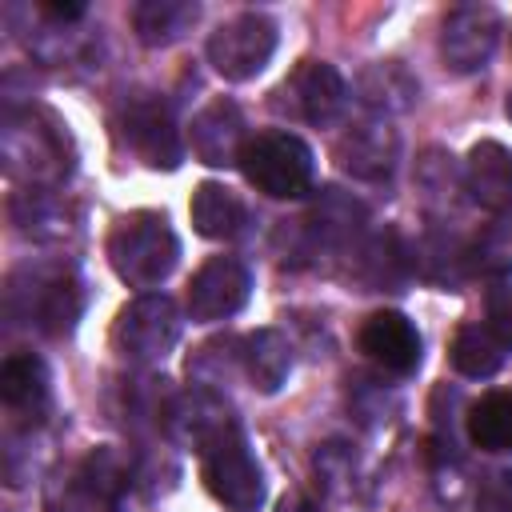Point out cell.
Segmentation results:
<instances>
[{"instance_id":"6da1fadb","label":"cell","mask_w":512,"mask_h":512,"mask_svg":"<svg viewBox=\"0 0 512 512\" xmlns=\"http://www.w3.org/2000/svg\"><path fill=\"white\" fill-rule=\"evenodd\" d=\"M104 256L128 288H156L172 276L180 260V240L164 212L140 208L112 224L104 240Z\"/></svg>"},{"instance_id":"7a4b0ae2","label":"cell","mask_w":512,"mask_h":512,"mask_svg":"<svg viewBox=\"0 0 512 512\" xmlns=\"http://www.w3.org/2000/svg\"><path fill=\"white\" fill-rule=\"evenodd\" d=\"M240 172L248 176V184L272 200H300L312 188L316 176V156L312 148L288 132V128H268L256 132L240 156Z\"/></svg>"},{"instance_id":"3957f363","label":"cell","mask_w":512,"mask_h":512,"mask_svg":"<svg viewBox=\"0 0 512 512\" xmlns=\"http://www.w3.org/2000/svg\"><path fill=\"white\" fill-rule=\"evenodd\" d=\"M112 128L124 140V148L148 168L172 172L184 160V140L172 120V108L156 92H128L112 112Z\"/></svg>"},{"instance_id":"277c9868","label":"cell","mask_w":512,"mask_h":512,"mask_svg":"<svg viewBox=\"0 0 512 512\" xmlns=\"http://www.w3.org/2000/svg\"><path fill=\"white\" fill-rule=\"evenodd\" d=\"M28 288L8 280V316L36 324L44 336H68L80 320L84 292L68 268H28Z\"/></svg>"},{"instance_id":"5b68a950","label":"cell","mask_w":512,"mask_h":512,"mask_svg":"<svg viewBox=\"0 0 512 512\" xmlns=\"http://www.w3.org/2000/svg\"><path fill=\"white\" fill-rule=\"evenodd\" d=\"M180 340V308L164 292H144L128 300L112 320V348L128 364H156Z\"/></svg>"},{"instance_id":"8992f818","label":"cell","mask_w":512,"mask_h":512,"mask_svg":"<svg viewBox=\"0 0 512 512\" xmlns=\"http://www.w3.org/2000/svg\"><path fill=\"white\" fill-rule=\"evenodd\" d=\"M4 160H8L12 176H28L32 184L64 180L72 172V148H68L64 124H56V120L40 124L32 108L24 116L8 112V120H4Z\"/></svg>"},{"instance_id":"52a82bcc","label":"cell","mask_w":512,"mask_h":512,"mask_svg":"<svg viewBox=\"0 0 512 512\" xmlns=\"http://www.w3.org/2000/svg\"><path fill=\"white\" fill-rule=\"evenodd\" d=\"M200 476H204V488L228 512H256L264 504V472L240 428L224 432L216 444L200 452Z\"/></svg>"},{"instance_id":"ba28073f","label":"cell","mask_w":512,"mask_h":512,"mask_svg":"<svg viewBox=\"0 0 512 512\" xmlns=\"http://www.w3.org/2000/svg\"><path fill=\"white\" fill-rule=\"evenodd\" d=\"M272 52H276V24L264 12H240L208 36V64L232 84L260 76Z\"/></svg>"},{"instance_id":"9c48e42d","label":"cell","mask_w":512,"mask_h":512,"mask_svg":"<svg viewBox=\"0 0 512 512\" xmlns=\"http://www.w3.org/2000/svg\"><path fill=\"white\" fill-rule=\"evenodd\" d=\"M272 104L280 112H288L292 120H304L312 128H328L340 120V112L348 104V84L328 60H300L288 72V80L276 88Z\"/></svg>"},{"instance_id":"30bf717a","label":"cell","mask_w":512,"mask_h":512,"mask_svg":"<svg viewBox=\"0 0 512 512\" xmlns=\"http://www.w3.org/2000/svg\"><path fill=\"white\" fill-rule=\"evenodd\" d=\"M500 44V12L488 4H464L444 16L440 28V60L448 72L468 76L480 72Z\"/></svg>"},{"instance_id":"8fae6325","label":"cell","mask_w":512,"mask_h":512,"mask_svg":"<svg viewBox=\"0 0 512 512\" xmlns=\"http://www.w3.org/2000/svg\"><path fill=\"white\" fill-rule=\"evenodd\" d=\"M252 296V272L236 256H212L204 260L188 280V316L196 324L228 320L236 316Z\"/></svg>"},{"instance_id":"7c38bea8","label":"cell","mask_w":512,"mask_h":512,"mask_svg":"<svg viewBox=\"0 0 512 512\" xmlns=\"http://www.w3.org/2000/svg\"><path fill=\"white\" fill-rule=\"evenodd\" d=\"M244 128H248L244 124V112L228 96H216V100H208L192 116V124H188V148L208 168H232V164H240V156L248 148Z\"/></svg>"},{"instance_id":"4fadbf2b","label":"cell","mask_w":512,"mask_h":512,"mask_svg":"<svg viewBox=\"0 0 512 512\" xmlns=\"http://www.w3.org/2000/svg\"><path fill=\"white\" fill-rule=\"evenodd\" d=\"M360 352L392 376H412L420 368V332L404 312L380 308L360 324Z\"/></svg>"},{"instance_id":"5bb4252c","label":"cell","mask_w":512,"mask_h":512,"mask_svg":"<svg viewBox=\"0 0 512 512\" xmlns=\"http://www.w3.org/2000/svg\"><path fill=\"white\" fill-rule=\"evenodd\" d=\"M464 188L484 212L512 216V148H504L500 140L472 144L464 160Z\"/></svg>"},{"instance_id":"9a60e30c","label":"cell","mask_w":512,"mask_h":512,"mask_svg":"<svg viewBox=\"0 0 512 512\" xmlns=\"http://www.w3.org/2000/svg\"><path fill=\"white\" fill-rule=\"evenodd\" d=\"M0 400H4L8 412L40 424L44 412H48V400H52L48 364L36 352H12L0 364Z\"/></svg>"},{"instance_id":"2e32d148","label":"cell","mask_w":512,"mask_h":512,"mask_svg":"<svg viewBox=\"0 0 512 512\" xmlns=\"http://www.w3.org/2000/svg\"><path fill=\"white\" fill-rule=\"evenodd\" d=\"M400 156V136L388 124H356L340 136L336 144V160L344 172L360 176V180H388Z\"/></svg>"},{"instance_id":"e0dca14e","label":"cell","mask_w":512,"mask_h":512,"mask_svg":"<svg viewBox=\"0 0 512 512\" xmlns=\"http://www.w3.org/2000/svg\"><path fill=\"white\" fill-rule=\"evenodd\" d=\"M168 428H172L184 444H192L196 452H204L208 444H216L224 432H232V428H240V424H236L228 400H220V396L208 392V388H192V392H184V396L172 404Z\"/></svg>"},{"instance_id":"ac0fdd59","label":"cell","mask_w":512,"mask_h":512,"mask_svg":"<svg viewBox=\"0 0 512 512\" xmlns=\"http://www.w3.org/2000/svg\"><path fill=\"white\" fill-rule=\"evenodd\" d=\"M124 480H120V464L112 452H92L80 472L68 480L60 504H52V512H116V496H120Z\"/></svg>"},{"instance_id":"d6986e66","label":"cell","mask_w":512,"mask_h":512,"mask_svg":"<svg viewBox=\"0 0 512 512\" xmlns=\"http://www.w3.org/2000/svg\"><path fill=\"white\" fill-rule=\"evenodd\" d=\"M188 216H192V228L204 240H232L244 228V220H248L244 200L228 184H220V180H200L192 188Z\"/></svg>"},{"instance_id":"ffe728a7","label":"cell","mask_w":512,"mask_h":512,"mask_svg":"<svg viewBox=\"0 0 512 512\" xmlns=\"http://www.w3.org/2000/svg\"><path fill=\"white\" fill-rule=\"evenodd\" d=\"M240 360H244V372L252 380L256 392L272 396L288 384V372H292V344L280 328H256L252 336H244L240 344Z\"/></svg>"},{"instance_id":"44dd1931","label":"cell","mask_w":512,"mask_h":512,"mask_svg":"<svg viewBox=\"0 0 512 512\" xmlns=\"http://www.w3.org/2000/svg\"><path fill=\"white\" fill-rule=\"evenodd\" d=\"M196 20H200V4L196 0H140L132 8L136 40L148 44V48L176 44L184 32H192Z\"/></svg>"},{"instance_id":"7402d4cb","label":"cell","mask_w":512,"mask_h":512,"mask_svg":"<svg viewBox=\"0 0 512 512\" xmlns=\"http://www.w3.org/2000/svg\"><path fill=\"white\" fill-rule=\"evenodd\" d=\"M468 440L484 452H512V388L484 392L464 416Z\"/></svg>"},{"instance_id":"603a6c76","label":"cell","mask_w":512,"mask_h":512,"mask_svg":"<svg viewBox=\"0 0 512 512\" xmlns=\"http://www.w3.org/2000/svg\"><path fill=\"white\" fill-rule=\"evenodd\" d=\"M300 224L308 228V236L316 244H348V240H356V232L364 224V204L336 192V188H324V196L316 200V208Z\"/></svg>"},{"instance_id":"cb8c5ba5","label":"cell","mask_w":512,"mask_h":512,"mask_svg":"<svg viewBox=\"0 0 512 512\" xmlns=\"http://www.w3.org/2000/svg\"><path fill=\"white\" fill-rule=\"evenodd\" d=\"M464 268L496 284L512 276V216H496L464 244Z\"/></svg>"},{"instance_id":"d4e9b609","label":"cell","mask_w":512,"mask_h":512,"mask_svg":"<svg viewBox=\"0 0 512 512\" xmlns=\"http://www.w3.org/2000/svg\"><path fill=\"white\" fill-rule=\"evenodd\" d=\"M448 356H452V368L460 376L488 380V376L500 372L508 348L488 332V324H464V328H456V336L448 344Z\"/></svg>"},{"instance_id":"484cf974","label":"cell","mask_w":512,"mask_h":512,"mask_svg":"<svg viewBox=\"0 0 512 512\" xmlns=\"http://www.w3.org/2000/svg\"><path fill=\"white\" fill-rule=\"evenodd\" d=\"M420 96V84L404 72L400 60H380L360 72V100L376 112H404Z\"/></svg>"},{"instance_id":"4316f807","label":"cell","mask_w":512,"mask_h":512,"mask_svg":"<svg viewBox=\"0 0 512 512\" xmlns=\"http://www.w3.org/2000/svg\"><path fill=\"white\" fill-rule=\"evenodd\" d=\"M484 324L512 352V284L500 280L496 288H488V296H484Z\"/></svg>"},{"instance_id":"83f0119b","label":"cell","mask_w":512,"mask_h":512,"mask_svg":"<svg viewBox=\"0 0 512 512\" xmlns=\"http://www.w3.org/2000/svg\"><path fill=\"white\" fill-rule=\"evenodd\" d=\"M476 512H512V468H496L476 484Z\"/></svg>"},{"instance_id":"f1b7e54d","label":"cell","mask_w":512,"mask_h":512,"mask_svg":"<svg viewBox=\"0 0 512 512\" xmlns=\"http://www.w3.org/2000/svg\"><path fill=\"white\" fill-rule=\"evenodd\" d=\"M40 16H48L56 24H72V20L88 16V4L84 0H40Z\"/></svg>"},{"instance_id":"f546056e","label":"cell","mask_w":512,"mask_h":512,"mask_svg":"<svg viewBox=\"0 0 512 512\" xmlns=\"http://www.w3.org/2000/svg\"><path fill=\"white\" fill-rule=\"evenodd\" d=\"M276 512H320L308 496H300V492H292V496H284L280 504H276Z\"/></svg>"},{"instance_id":"4dcf8cb0","label":"cell","mask_w":512,"mask_h":512,"mask_svg":"<svg viewBox=\"0 0 512 512\" xmlns=\"http://www.w3.org/2000/svg\"><path fill=\"white\" fill-rule=\"evenodd\" d=\"M504 112H508V120H512V92H508V100H504Z\"/></svg>"}]
</instances>
